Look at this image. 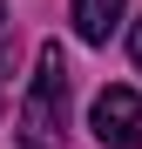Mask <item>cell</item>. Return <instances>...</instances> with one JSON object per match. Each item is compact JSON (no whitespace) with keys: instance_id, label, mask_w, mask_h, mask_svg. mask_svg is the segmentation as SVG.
<instances>
[{"instance_id":"cell-1","label":"cell","mask_w":142,"mask_h":149,"mask_svg":"<svg viewBox=\"0 0 142 149\" xmlns=\"http://www.w3.org/2000/svg\"><path fill=\"white\" fill-rule=\"evenodd\" d=\"M61 129H68V54L47 41L34 54V81L20 102V149H61Z\"/></svg>"},{"instance_id":"cell-2","label":"cell","mask_w":142,"mask_h":149,"mask_svg":"<svg viewBox=\"0 0 142 149\" xmlns=\"http://www.w3.org/2000/svg\"><path fill=\"white\" fill-rule=\"evenodd\" d=\"M88 129L102 149H142V95L135 88H102L95 95V109H88Z\"/></svg>"},{"instance_id":"cell-3","label":"cell","mask_w":142,"mask_h":149,"mask_svg":"<svg viewBox=\"0 0 142 149\" xmlns=\"http://www.w3.org/2000/svg\"><path fill=\"white\" fill-rule=\"evenodd\" d=\"M122 7H129V0H75V34L88 47H102L115 34V20H122Z\"/></svg>"},{"instance_id":"cell-4","label":"cell","mask_w":142,"mask_h":149,"mask_svg":"<svg viewBox=\"0 0 142 149\" xmlns=\"http://www.w3.org/2000/svg\"><path fill=\"white\" fill-rule=\"evenodd\" d=\"M129 54H135V68H142V27H135V34H129Z\"/></svg>"},{"instance_id":"cell-5","label":"cell","mask_w":142,"mask_h":149,"mask_svg":"<svg viewBox=\"0 0 142 149\" xmlns=\"http://www.w3.org/2000/svg\"><path fill=\"white\" fill-rule=\"evenodd\" d=\"M0 27H7V0H0Z\"/></svg>"}]
</instances>
